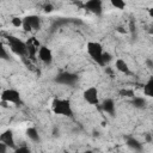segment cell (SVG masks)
<instances>
[{
	"label": "cell",
	"mask_w": 153,
	"mask_h": 153,
	"mask_svg": "<svg viewBox=\"0 0 153 153\" xmlns=\"http://www.w3.org/2000/svg\"><path fill=\"white\" fill-rule=\"evenodd\" d=\"M51 109H53V112L55 115L67 116V117H72L73 116V109H72L71 102L68 99L55 98L51 102Z\"/></svg>",
	"instance_id": "6da1fadb"
},
{
	"label": "cell",
	"mask_w": 153,
	"mask_h": 153,
	"mask_svg": "<svg viewBox=\"0 0 153 153\" xmlns=\"http://www.w3.org/2000/svg\"><path fill=\"white\" fill-rule=\"evenodd\" d=\"M86 50H87V54L91 56V59L96 63H98L99 66L105 67V63H104L103 56H102L104 50H103V45L100 43H98V42H88L86 44Z\"/></svg>",
	"instance_id": "7a4b0ae2"
},
{
	"label": "cell",
	"mask_w": 153,
	"mask_h": 153,
	"mask_svg": "<svg viewBox=\"0 0 153 153\" xmlns=\"http://www.w3.org/2000/svg\"><path fill=\"white\" fill-rule=\"evenodd\" d=\"M6 38H7V43H8L10 49H11L14 54H17V55H19V56H25V55H27L26 42H23V41L19 39L18 37L11 36V35L7 36Z\"/></svg>",
	"instance_id": "3957f363"
},
{
	"label": "cell",
	"mask_w": 153,
	"mask_h": 153,
	"mask_svg": "<svg viewBox=\"0 0 153 153\" xmlns=\"http://www.w3.org/2000/svg\"><path fill=\"white\" fill-rule=\"evenodd\" d=\"M55 82L61 84V85H67V86H73L78 81V75L75 73L71 72H61L55 76Z\"/></svg>",
	"instance_id": "277c9868"
},
{
	"label": "cell",
	"mask_w": 153,
	"mask_h": 153,
	"mask_svg": "<svg viewBox=\"0 0 153 153\" xmlns=\"http://www.w3.org/2000/svg\"><path fill=\"white\" fill-rule=\"evenodd\" d=\"M23 29L24 31H33V30H39L41 29V19L38 16L30 14L26 16L23 19Z\"/></svg>",
	"instance_id": "5b68a950"
},
{
	"label": "cell",
	"mask_w": 153,
	"mask_h": 153,
	"mask_svg": "<svg viewBox=\"0 0 153 153\" xmlns=\"http://www.w3.org/2000/svg\"><path fill=\"white\" fill-rule=\"evenodd\" d=\"M1 100H5L7 103H12L16 105L22 104V99H20V93L14 90V88H7L1 92Z\"/></svg>",
	"instance_id": "8992f818"
},
{
	"label": "cell",
	"mask_w": 153,
	"mask_h": 153,
	"mask_svg": "<svg viewBox=\"0 0 153 153\" xmlns=\"http://www.w3.org/2000/svg\"><path fill=\"white\" fill-rule=\"evenodd\" d=\"M82 98L86 103L90 105H98L99 103V96H98V90L96 87H88L82 92Z\"/></svg>",
	"instance_id": "52a82bcc"
},
{
	"label": "cell",
	"mask_w": 153,
	"mask_h": 153,
	"mask_svg": "<svg viewBox=\"0 0 153 153\" xmlns=\"http://www.w3.org/2000/svg\"><path fill=\"white\" fill-rule=\"evenodd\" d=\"M84 10L96 14V16H100L103 13V1L102 0H87L84 5H82Z\"/></svg>",
	"instance_id": "ba28073f"
},
{
	"label": "cell",
	"mask_w": 153,
	"mask_h": 153,
	"mask_svg": "<svg viewBox=\"0 0 153 153\" xmlns=\"http://www.w3.org/2000/svg\"><path fill=\"white\" fill-rule=\"evenodd\" d=\"M26 47H27V56L31 60H35L36 55L38 54V49L41 47V43L36 39V37H31L26 41Z\"/></svg>",
	"instance_id": "9c48e42d"
},
{
	"label": "cell",
	"mask_w": 153,
	"mask_h": 153,
	"mask_svg": "<svg viewBox=\"0 0 153 153\" xmlns=\"http://www.w3.org/2000/svg\"><path fill=\"white\" fill-rule=\"evenodd\" d=\"M37 56L45 65H50L53 62V53H51V50L47 45H41L39 47Z\"/></svg>",
	"instance_id": "30bf717a"
},
{
	"label": "cell",
	"mask_w": 153,
	"mask_h": 153,
	"mask_svg": "<svg viewBox=\"0 0 153 153\" xmlns=\"http://www.w3.org/2000/svg\"><path fill=\"white\" fill-rule=\"evenodd\" d=\"M0 141L6 143L10 148L14 149L16 148V142H14V135H13V131L11 129H7L5 130L1 135H0Z\"/></svg>",
	"instance_id": "8fae6325"
},
{
	"label": "cell",
	"mask_w": 153,
	"mask_h": 153,
	"mask_svg": "<svg viewBox=\"0 0 153 153\" xmlns=\"http://www.w3.org/2000/svg\"><path fill=\"white\" fill-rule=\"evenodd\" d=\"M102 110L106 114H109L110 116H115L116 115V108H115V102L111 98H106L103 100L102 103Z\"/></svg>",
	"instance_id": "7c38bea8"
},
{
	"label": "cell",
	"mask_w": 153,
	"mask_h": 153,
	"mask_svg": "<svg viewBox=\"0 0 153 153\" xmlns=\"http://www.w3.org/2000/svg\"><path fill=\"white\" fill-rule=\"evenodd\" d=\"M126 145H127L129 148H131V149H134V151H136V152H141V151L143 149L142 143H141L137 139H135V137H133V136L126 137Z\"/></svg>",
	"instance_id": "4fadbf2b"
},
{
	"label": "cell",
	"mask_w": 153,
	"mask_h": 153,
	"mask_svg": "<svg viewBox=\"0 0 153 153\" xmlns=\"http://www.w3.org/2000/svg\"><path fill=\"white\" fill-rule=\"evenodd\" d=\"M115 68H116L118 72L123 73V74H130L129 66H128V63H127L123 59H117V60L115 61Z\"/></svg>",
	"instance_id": "5bb4252c"
},
{
	"label": "cell",
	"mask_w": 153,
	"mask_h": 153,
	"mask_svg": "<svg viewBox=\"0 0 153 153\" xmlns=\"http://www.w3.org/2000/svg\"><path fill=\"white\" fill-rule=\"evenodd\" d=\"M25 133H26V136H27L31 141H33V142H39V141H41L39 134H38V131H37V129H36L35 127H29Z\"/></svg>",
	"instance_id": "9a60e30c"
},
{
	"label": "cell",
	"mask_w": 153,
	"mask_h": 153,
	"mask_svg": "<svg viewBox=\"0 0 153 153\" xmlns=\"http://www.w3.org/2000/svg\"><path fill=\"white\" fill-rule=\"evenodd\" d=\"M143 94L146 97L153 98V76H151L143 85Z\"/></svg>",
	"instance_id": "2e32d148"
},
{
	"label": "cell",
	"mask_w": 153,
	"mask_h": 153,
	"mask_svg": "<svg viewBox=\"0 0 153 153\" xmlns=\"http://www.w3.org/2000/svg\"><path fill=\"white\" fill-rule=\"evenodd\" d=\"M131 104L137 108V109H143L146 106V99L143 97H133V100H131Z\"/></svg>",
	"instance_id": "e0dca14e"
},
{
	"label": "cell",
	"mask_w": 153,
	"mask_h": 153,
	"mask_svg": "<svg viewBox=\"0 0 153 153\" xmlns=\"http://www.w3.org/2000/svg\"><path fill=\"white\" fill-rule=\"evenodd\" d=\"M110 2L117 10H124V7H126V1L124 0H110Z\"/></svg>",
	"instance_id": "ac0fdd59"
},
{
	"label": "cell",
	"mask_w": 153,
	"mask_h": 153,
	"mask_svg": "<svg viewBox=\"0 0 153 153\" xmlns=\"http://www.w3.org/2000/svg\"><path fill=\"white\" fill-rule=\"evenodd\" d=\"M11 23H12V25L16 26V27L23 26V19L19 18V17H13V18L11 19Z\"/></svg>",
	"instance_id": "d6986e66"
},
{
	"label": "cell",
	"mask_w": 153,
	"mask_h": 153,
	"mask_svg": "<svg viewBox=\"0 0 153 153\" xmlns=\"http://www.w3.org/2000/svg\"><path fill=\"white\" fill-rule=\"evenodd\" d=\"M120 94L123 96V97H130V98H133L134 97V91L133 90L123 88V90H120Z\"/></svg>",
	"instance_id": "ffe728a7"
},
{
	"label": "cell",
	"mask_w": 153,
	"mask_h": 153,
	"mask_svg": "<svg viewBox=\"0 0 153 153\" xmlns=\"http://www.w3.org/2000/svg\"><path fill=\"white\" fill-rule=\"evenodd\" d=\"M0 57H1L2 60H10V55H8V53L6 51V48H5L4 45H1V48H0Z\"/></svg>",
	"instance_id": "44dd1931"
},
{
	"label": "cell",
	"mask_w": 153,
	"mask_h": 153,
	"mask_svg": "<svg viewBox=\"0 0 153 153\" xmlns=\"http://www.w3.org/2000/svg\"><path fill=\"white\" fill-rule=\"evenodd\" d=\"M16 153H30V148L26 146H20V147H16L13 149Z\"/></svg>",
	"instance_id": "7402d4cb"
},
{
	"label": "cell",
	"mask_w": 153,
	"mask_h": 153,
	"mask_svg": "<svg viewBox=\"0 0 153 153\" xmlns=\"http://www.w3.org/2000/svg\"><path fill=\"white\" fill-rule=\"evenodd\" d=\"M102 56H103V61H104L105 66H106V63H109V62L112 60V56H111V54H110V53H108V51H104Z\"/></svg>",
	"instance_id": "603a6c76"
},
{
	"label": "cell",
	"mask_w": 153,
	"mask_h": 153,
	"mask_svg": "<svg viewBox=\"0 0 153 153\" xmlns=\"http://www.w3.org/2000/svg\"><path fill=\"white\" fill-rule=\"evenodd\" d=\"M8 148H10V147H8L6 143H4V142L0 141V153H6Z\"/></svg>",
	"instance_id": "cb8c5ba5"
},
{
	"label": "cell",
	"mask_w": 153,
	"mask_h": 153,
	"mask_svg": "<svg viewBox=\"0 0 153 153\" xmlns=\"http://www.w3.org/2000/svg\"><path fill=\"white\" fill-rule=\"evenodd\" d=\"M53 10H54V7H53L51 4H48V5L44 6V11H45V12H51Z\"/></svg>",
	"instance_id": "d4e9b609"
},
{
	"label": "cell",
	"mask_w": 153,
	"mask_h": 153,
	"mask_svg": "<svg viewBox=\"0 0 153 153\" xmlns=\"http://www.w3.org/2000/svg\"><path fill=\"white\" fill-rule=\"evenodd\" d=\"M146 65H147L149 68H153V61H152L151 59H147V60H146Z\"/></svg>",
	"instance_id": "484cf974"
},
{
	"label": "cell",
	"mask_w": 153,
	"mask_h": 153,
	"mask_svg": "<svg viewBox=\"0 0 153 153\" xmlns=\"http://www.w3.org/2000/svg\"><path fill=\"white\" fill-rule=\"evenodd\" d=\"M152 140H153V136L149 135V134H146V141H147V142H151Z\"/></svg>",
	"instance_id": "4316f807"
},
{
	"label": "cell",
	"mask_w": 153,
	"mask_h": 153,
	"mask_svg": "<svg viewBox=\"0 0 153 153\" xmlns=\"http://www.w3.org/2000/svg\"><path fill=\"white\" fill-rule=\"evenodd\" d=\"M148 14H149V17L153 19V7H151V8H148Z\"/></svg>",
	"instance_id": "83f0119b"
},
{
	"label": "cell",
	"mask_w": 153,
	"mask_h": 153,
	"mask_svg": "<svg viewBox=\"0 0 153 153\" xmlns=\"http://www.w3.org/2000/svg\"><path fill=\"white\" fill-rule=\"evenodd\" d=\"M117 31H120V32H124V30H123L122 27H117Z\"/></svg>",
	"instance_id": "f1b7e54d"
},
{
	"label": "cell",
	"mask_w": 153,
	"mask_h": 153,
	"mask_svg": "<svg viewBox=\"0 0 153 153\" xmlns=\"http://www.w3.org/2000/svg\"><path fill=\"white\" fill-rule=\"evenodd\" d=\"M69 1H73L74 2V1H78V0H69Z\"/></svg>",
	"instance_id": "f546056e"
},
{
	"label": "cell",
	"mask_w": 153,
	"mask_h": 153,
	"mask_svg": "<svg viewBox=\"0 0 153 153\" xmlns=\"http://www.w3.org/2000/svg\"><path fill=\"white\" fill-rule=\"evenodd\" d=\"M152 136H153V134H152Z\"/></svg>",
	"instance_id": "4dcf8cb0"
}]
</instances>
